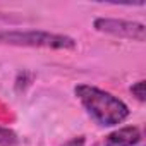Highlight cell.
Returning <instances> with one entry per match:
<instances>
[{"label":"cell","instance_id":"cell-2","mask_svg":"<svg viewBox=\"0 0 146 146\" xmlns=\"http://www.w3.org/2000/svg\"><path fill=\"white\" fill-rule=\"evenodd\" d=\"M0 45L48 50H76L78 41L67 35L40 29H0Z\"/></svg>","mask_w":146,"mask_h":146},{"label":"cell","instance_id":"cell-6","mask_svg":"<svg viewBox=\"0 0 146 146\" xmlns=\"http://www.w3.org/2000/svg\"><path fill=\"white\" fill-rule=\"evenodd\" d=\"M131 91H132V95L136 96V100L137 102H144L146 100V83L141 79V81H137V83H134L132 86H131Z\"/></svg>","mask_w":146,"mask_h":146},{"label":"cell","instance_id":"cell-3","mask_svg":"<svg viewBox=\"0 0 146 146\" xmlns=\"http://www.w3.org/2000/svg\"><path fill=\"white\" fill-rule=\"evenodd\" d=\"M93 28L98 33L110 35L115 38L132 40L143 43L146 40V26L143 23L127 21V19H115V17H95Z\"/></svg>","mask_w":146,"mask_h":146},{"label":"cell","instance_id":"cell-5","mask_svg":"<svg viewBox=\"0 0 146 146\" xmlns=\"http://www.w3.org/2000/svg\"><path fill=\"white\" fill-rule=\"evenodd\" d=\"M17 144H19V136L12 129L0 125V146H17Z\"/></svg>","mask_w":146,"mask_h":146},{"label":"cell","instance_id":"cell-4","mask_svg":"<svg viewBox=\"0 0 146 146\" xmlns=\"http://www.w3.org/2000/svg\"><path fill=\"white\" fill-rule=\"evenodd\" d=\"M143 134L141 129L136 125H124L120 129H115L113 132H110L105 137V144L103 146H136L137 143H141Z\"/></svg>","mask_w":146,"mask_h":146},{"label":"cell","instance_id":"cell-7","mask_svg":"<svg viewBox=\"0 0 146 146\" xmlns=\"http://www.w3.org/2000/svg\"><path fill=\"white\" fill-rule=\"evenodd\" d=\"M84 143H86V139L83 136H78V137H72V139L65 141L62 146H84Z\"/></svg>","mask_w":146,"mask_h":146},{"label":"cell","instance_id":"cell-1","mask_svg":"<svg viewBox=\"0 0 146 146\" xmlns=\"http://www.w3.org/2000/svg\"><path fill=\"white\" fill-rule=\"evenodd\" d=\"M74 95L86 110V113L102 127L119 125L131 115L129 107L120 98L93 84H78L74 88Z\"/></svg>","mask_w":146,"mask_h":146}]
</instances>
